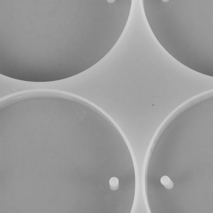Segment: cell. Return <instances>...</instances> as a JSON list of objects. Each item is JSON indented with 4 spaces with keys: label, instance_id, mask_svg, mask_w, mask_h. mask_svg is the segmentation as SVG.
<instances>
[{
    "label": "cell",
    "instance_id": "1",
    "mask_svg": "<svg viewBox=\"0 0 213 213\" xmlns=\"http://www.w3.org/2000/svg\"><path fill=\"white\" fill-rule=\"evenodd\" d=\"M161 182L162 185L164 186L167 190H171L174 187V183L168 176H162L161 179Z\"/></svg>",
    "mask_w": 213,
    "mask_h": 213
},
{
    "label": "cell",
    "instance_id": "2",
    "mask_svg": "<svg viewBox=\"0 0 213 213\" xmlns=\"http://www.w3.org/2000/svg\"><path fill=\"white\" fill-rule=\"evenodd\" d=\"M119 180L116 177H113L110 180V189L113 191H116L118 189L119 187Z\"/></svg>",
    "mask_w": 213,
    "mask_h": 213
}]
</instances>
